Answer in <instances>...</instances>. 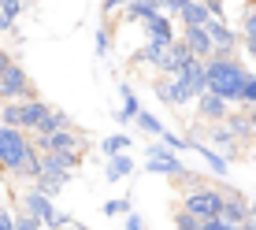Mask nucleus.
<instances>
[{
  "label": "nucleus",
  "mask_w": 256,
  "mask_h": 230,
  "mask_svg": "<svg viewBox=\"0 0 256 230\" xmlns=\"http://www.w3.org/2000/svg\"><path fill=\"white\" fill-rule=\"evenodd\" d=\"M0 171L15 174V178L22 182H38L41 174V156L38 148H34L30 134H22V130H12V126H0Z\"/></svg>",
  "instance_id": "nucleus-1"
},
{
  "label": "nucleus",
  "mask_w": 256,
  "mask_h": 230,
  "mask_svg": "<svg viewBox=\"0 0 256 230\" xmlns=\"http://www.w3.org/2000/svg\"><path fill=\"white\" fill-rule=\"evenodd\" d=\"M208 93H216V96H223L230 108H245V90H249V74L252 70L242 64L238 56L230 60H223V56H212L208 64Z\"/></svg>",
  "instance_id": "nucleus-2"
},
{
  "label": "nucleus",
  "mask_w": 256,
  "mask_h": 230,
  "mask_svg": "<svg viewBox=\"0 0 256 230\" xmlns=\"http://www.w3.org/2000/svg\"><path fill=\"white\" fill-rule=\"evenodd\" d=\"M52 115V104L45 96H30V100H12L0 104V126L22 130V134H38L45 126V119Z\"/></svg>",
  "instance_id": "nucleus-3"
},
{
  "label": "nucleus",
  "mask_w": 256,
  "mask_h": 230,
  "mask_svg": "<svg viewBox=\"0 0 256 230\" xmlns=\"http://www.w3.org/2000/svg\"><path fill=\"white\" fill-rule=\"evenodd\" d=\"M223 197H226V186H216V182H204V186H193V190H182V212L197 216L200 223L208 219H219L223 212Z\"/></svg>",
  "instance_id": "nucleus-4"
},
{
  "label": "nucleus",
  "mask_w": 256,
  "mask_h": 230,
  "mask_svg": "<svg viewBox=\"0 0 256 230\" xmlns=\"http://www.w3.org/2000/svg\"><path fill=\"white\" fill-rule=\"evenodd\" d=\"M19 212L34 216V219H38V223L45 226V230H67V226H70V216H67V212H60V208L45 197V193H38L34 186H30V190H26L22 197H19Z\"/></svg>",
  "instance_id": "nucleus-5"
},
{
  "label": "nucleus",
  "mask_w": 256,
  "mask_h": 230,
  "mask_svg": "<svg viewBox=\"0 0 256 230\" xmlns=\"http://www.w3.org/2000/svg\"><path fill=\"white\" fill-rule=\"evenodd\" d=\"M38 152H82L86 156V134L78 126L67 130H52V134H30Z\"/></svg>",
  "instance_id": "nucleus-6"
},
{
  "label": "nucleus",
  "mask_w": 256,
  "mask_h": 230,
  "mask_svg": "<svg viewBox=\"0 0 256 230\" xmlns=\"http://www.w3.org/2000/svg\"><path fill=\"white\" fill-rule=\"evenodd\" d=\"M30 96H41L38 86L30 82V74L22 70V64H12L0 74V104H12V100H30Z\"/></svg>",
  "instance_id": "nucleus-7"
},
{
  "label": "nucleus",
  "mask_w": 256,
  "mask_h": 230,
  "mask_svg": "<svg viewBox=\"0 0 256 230\" xmlns=\"http://www.w3.org/2000/svg\"><path fill=\"white\" fill-rule=\"evenodd\" d=\"M145 156H148V164H141V167H145L148 174H167V178H178V174L186 171L182 156H178V152H171L164 141H152V145L145 148Z\"/></svg>",
  "instance_id": "nucleus-8"
},
{
  "label": "nucleus",
  "mask_w": 256,
  "mask_h": 230,
  "mask_svg": "<svg viewBox=\"0 0 256 230\" xmlns=\"http://www.w3.org/2000/svg\"><path fill=\"white\" fill-rule=\"evenodd\" d=\"M204 34L212 38V56H223V60L238 56V48H242V38H238V30H234L230 22L208 19V22H204Z\"/></svg>",
  "instance_id": "nucleus-9"
},
{
  "label": "nucleus",
  "mask_w": 256,
  "mask_h": 230,
  "mask_svg": "<svg viewBox=\"0 0 256 230\" xmlns=\"http://www.w3.org/2000/svg\"><path fill=\"white\" fill-rule=\"evenodd\" d=\"M152 93H156L160 104H167V108H186V104H193L190 90L178 82V78H171V74H156L152 78Z\"/></svg>",
  "instance_id": "nucleus-10"
},
{
  "label": "nucleus",
  "mask_w": 256,
  "mask_h": 230,
  "mask_svg": "<svg viewBox=\"0 0 256 230\" xmlns=\"http://www.w3.org/2000/svg\"><path fill=\"white\" fill-rule=\"evenodd\" d=\"M193 115H197L200 126H216V122H226L230 104H226L223 96H216V93H200L197 100H193Z\"/></svg>",
  "instance_id": "nucleus-11"
},
{
  "label": "nucleus",
  "mask_w": 256,
  "mask_h": 230,
  "mask_svg": "<svg viewBox=\"0 0 256 230\" xmlns=\"http://www.w3.org/2000/svg\"><path fill=\"white\" fill-rule=\"evenodd\" d=\"M249 204L252 200L245 197L242 190H226V197H223V212H219V219L223 223H230V226H242V223H249Z\"/></svg>",
  "instance_id": "nucleus-12"
},
{
  "label": "nucleus",
  "mask_w": 256,
  "mask_h": 230,
  "mask_svg": "<svg viewBox=\"0 0 256 230\" xmlns=\"http://www.w3.org/2000/svg\"><path fill=\"white\" fill-rule=\"evenodd\" d=\"M174 78H178V82L190 90V96H193V100H197L200 93H208V70H204V60H190V64L182 67Z\"/></svg>",
  "instance_id": "nucleus-13"
},
{
  "label": "nucleus",
  "mask_w": 256,
  "mask_h": 230,
  "mask_svg": "<svg viewBox=\"0 0 256 230\" xmlns=\"http://www.w3.org/2000/svg\"><path fill=\"white\" fill-rule=\"evenodd\" d=\"M200 134H204L200 141H204V145H212V148H216L219 156H223V160H226V156H238V152H242V148H238V141L230 138V130H226V122H216V126H204Z\"/></svg>",
  "instance_id": "nucleus-14"
},
{
  "label": "nucleus",
  "mask_w": 256,
  "mask_h": 230,
  "mask_svg": "<svg viewBox=\"0 0 256 230\" xmlns=\"http://www.w3.org/2000/svg\"><path fill=\"white\" fill-rule=\"evenodd\" d=\"M141 34H145V41L167 48L174 38H178V26H174V19H167V15H156V19H148L145 26H141Z\"/></svg>",
  "instance_id": "nucleus-15"
},
{
  "label": "nucleus",
  "mask_w": 256,
  "mask_h": 230,
  "mask_svg": "<svg viewBox=\"0 0 256 230\" xmlns=\"http://www.w3.org/2000/svg\"><path fill=\"white\" fill-rule=\"evenodd\" d=\"M178 38H182V45L190 48L193 60H204V64L212 60V38L204 34V26H182Z\"/></svg>",
  "instance_id": "nucleus-16"
},
{
  "label": "nucleus",
  "mask_w": 256,
  "mask_h": 230,
  "mask_svg": "<svg viewBox=\"0 0 256 230\" xmlns=\"http://www.w3.org/2000/svg\"><path fill=\"white\" fill-rule=\"evenodd\" d=\"M190 60H193V56H190V48L182 45V38H174L171 45H167L164 60H160V67H156V74H171V78H174V74H178L182 67L190 64Z\"/></svg>",
  "instance_id": "nucleus-17"
},
{
  "label": "nucleus",
  "mask_w": 256,
  "mask_h": 230,
  "mask_svg": "<svg viewBox=\"0 0 256 230\" xmlns=\"http://www.w3.org/2000/svg\"><path fill=\"white\" fill-rule=\"evenodd\" d=\"M70 178H74V174H67V171H41V174H38V182H34V190L45 193L48 200H56L60 193L67 190V182H70Z\"/></svg>",
  "instance_id": "nucleus-18"
},
{
  "label": "nucleus",
  "mask_w": 256,
  "mask_h": 230,
  "mask_svg": "<svg viewBox=\"0 0 256 230\" xmlns=\"http://www.w3.org/2000/svg\"><path fill=\"white\" fill-rule=\"evenodd\" d=\"M41 156V171H67L74 174L82 164V152H38Z\"/></svg>",
  "instance_id": "nucleus-19"
},
{
  "label": "nucleus",
  "mask_w": 256,
  "mask_h": 230,
  "mask_svg": "<svg viewBox=\"0 0 256 230\" xmlns=\"http://www.w3.org/2000/svg\"><path fill=\"white\" fill-rule=\"evenodd\" d=\"M226 130H230V138L238 141V145H245V141H252V138H256L249 115H245L242 108H230V115H226Z\"/></svg>",
  "instance_id": "nucleus-20"
},
{
  "label": "nucleus",
  "mask_w": 256,
  "mask_h": 230,
  "mask_svg": "<svg viewBox=\"0 0 256 230\" xmlns=\"http://www.w3.org/2000/svg\"><path fill=\"white\" fill-rule=\"evenodd\" d=\"M119 100H122V108L116 112V119L134 126V115L141 112V100H138V93H134V86H130V82H119Z\"/></svg>",
  "instance_id": "nucleus-21"
},
{
  "label": "nucleus",
  "mask_w": 256,
  "mask_h": 230,
  "mask_svg": "<svg viewBox=\"0 0 256 230\" xmlns=\"http://www.w3.org/2000/svg\"><path fill=\"white\" fill-rule=\"evenodd\" d=\"M134 156L130 152H119V156H108V167H104V178L108 182H122L126 174H134Z\"/></svg>",
  "instance_id": "nucleus-22"
},
{
  "label": "nucleus",
  "mask_w": 256,
  "mask_h": 230,
  "mask_svg": "<svg viewBox=\"0 0 256 230\" xmlns=\"http://www.w3.org/2000/svg\"><path fill=\"white\" fill-rule=\"evenodd\" d=\"M164 45H152V41H145V45H141L138 52H134V60H130V64H134V67H141V64H145V67H160V60H164Z\"/></svg>",
  "instance_id": "nucleus-23"
},
{
  "label": "nucleus",
  "mask_w": 256,
  "mask_h": 230,
  "mask_svg": "<svg viewBox=\"0 0 256 230\" xmlns=\"http://www.w3.org/2000/svg\"><path fill=\"white\" fill-rule=\"evenodd\" d=\"M134 126L141 130V134H148V138H156V141H160V134H164V130H167V126H164V122H160V119H156V115H152V112H148V108H141V112L134 115Z\"/></svg>",
  "instance_id": "nucleus-24"
},
{
  "label": "nucleus",
  "mask_w": 256,
  "mask_h": 230,
  "mask_svg": "<svg viewBox=\"0 0 256 230\" xmlns=\"http://www.w3.org/2000/svg\"><path fill=\"white\" fill-rule=\"evenodd\" d=\"M208 19H212V15H208L204 0H190V4H186V12L178 15V22H182V26H204Z\"/></svg>",
  "instance_id": "nucleus-25"
},
{
  "label": "nucleus",
  "mask_w": 256,
  "mask_h": 230,
  "mask_svg": "<svg viewBox=\"0 0 256 230\" xmlns=\"http://www.w3.org/2000/svg\"><path fill=\"white\" fill-rule=\"evenodd\" d=\"M100 152L104 156H119V152H130V134H108L100 141Z\"/></svg>",
  "instance_id": "nucleus-26"
},
{
  "label": "nucleus",
  "mask_w": 256,
  "mask_h": 230,
  "mask_svg": "<svg viewBox=\"0 0 256 230\" xmlns=\"http://www.w3.org/2000/svg\"><path fill=\"white\" fill-rule=\"evenodd\" d=\"M242 41H256V8H245L242 12V30H238Z\"/></svg>",
  "instance_id": "nucleus-27"
},
{
  "label": "nucleus",
  "mask_w": 256,
  "mask_h": 230,
  "mask_svg": "<svg viewBox=\"0 0 256 230\" xmlns=\"http://www.w3.org/2000/svg\"><path fill=\"white\" fill-rule=\"evenodd\" d=\"M171 223H174V230H200V226H204L197 216H190V212H182V208H174Z\"/></svg>",
  "instance_id": "nucleus-28"
},
{
  "label": "nucleus",
  "mask_w": 256,
  "mask_h": 230,
  "mask_svg": "<svg viewBox=\"0 0 256 230\" xmlns=\"http://www.w3.org/2000/svg\"><path fill=\"white\" fill-rule=\"evenodd\" d=\"M100 212H104V216H130V200L126 197H112V200H104V204H100Z\"/></svg>",
  "instance_id": "nucleus-29"
},
{
  "label": "nucleus",
  "mask_w": 256,
  "mask_h": 230,
  "mask_svg": "<svg viewBox=\"0 0 256 230\" xmlns=\"http://www.w3.org/2000/svg\"><path fill=\"white\" fill-rule=\"evenodd\" d=\"M26 8H30V0H0V15H8V19H19Z\"/></svg>",
  "instance_id": "nucleus-30"
},
{
  "label": "nucleus",
  "mask_w": 256,
  "mask_h": 230,
  "mask_svg": "<svg viewBox=\"0 0 256 230\" xmlns=\"http://www.w3.org/2000/svg\"><path fill=\"white\" fill-rule=\"evenodd\" d=\"M108 52H112V34H108V26H96V56L100 60H108Z\"/></svg>",
  "instance_id": "nucleus-31"
},
{
  "label": "nucleus",
  "mask_w": 256,
  "mask_h": 230,
  "mask_svg": "<svg viewBox=\"0 0 256 230\" xmlns=\"http://www.w3.org/2000/svg\"><path fill=\"white\" fill-rule=\"evenodd\" d=\"M160 141L171 148V152H190V145H186V138H182V134H171V130H164Z\"/></svg>",
  "instance_id": "nucleus-32"
},
{
  "label": "nucleus",
  "mask_w": 256,
  "mask_h": 230,
  "mask_svg": "<svg viewBox=\"0 0 256 230\" xmlns=\"http://www.w3.org/2000/svg\"><path fill=\"white\" fill-rule=\"evenodd\" d=\"M15 230H45L34 216H26V212H15Z\"/></svg>",
  "instance_id": "nucleus-33"
},
{
  "label": "nucleus",
  "mask_w": 256,
  "mask_h": 230,
  "mask_svg": "<svg viewBox=\"0 0 256 230\" xmlns=\"http://www.w3.org/2000/svg\"><path fill=\"white\" fill-rule=\"evenodd\" d=\"M204 8H208V15H212V19L226 22V4H223V0H204Z\"/></svg>",
  "instance_id": "nucleus-34"
},
{
  "label": "nucleus",
  "mask_w": 256,
  "mask_h": 230,
  "mask_svg": "<svg viewBox=\"0 0 256 230\" xmlns=\"http://www.w3.org/2000/svg\"><path fill=\"white\" fill-rule=\"evenodd\" d=\"M122 230H148L145 219L138 216V212H130V216H122Z\"/></svg>",
  "instance_id": "nucleus-35"
},
{
  "label": "nucleus",
  "mask_w": 256,
  "mask_h": 230,
  "mask_svg": "<svg viewBox=\"0 0 256 230\" xmlns=\"http://www.w3.org/2000/svg\"><path fill=\"white\" fill-rule=\"evenodd\" d=\"M0 230H15V212L0 208Z\"/></svg>",
  "instance_id": "nucleus-36"
},
{
  "label": "nucleus",
  "mask_w": 256,
  "mask_h": 230,
  "mask_svg": "<svg viewBox=\"0 0 256 230\" xmlns=\"http://www.w3.org/2000/svg\"><path fill=\"white\" fill-rule=\"evenodd\" d=\"M200 230H238V226H230V223H223V219H208Z\"/></svg>",
  "instance_id": "nucleus-37"
},
{
  "label": "nucleus",
  "mask_w": 256,
  "mask_h": 230,
  "mask_svg": "<svg viewBox=\"0 0 256 230\" xmlns=\"http://www.w3.org/2000/svg\"><path fill=\"white\" fill-rule=\"evenodd\" d=\"M12 64H15V56H12V52H8V48H0V74H4V70L12 67Z\"/></svg>",
  "instance_id": "nucleus-38"
},
{
  "label": "nucleus",
  "mask_w": 256,
  "mask_h": 230,
  "mask_svg": "<svg viewBox=\"0 0 256 230\" xmlns=\"http://www.w3.org/2000/svg\"><path fill=\"white\" fill-rule=\"evenodd\" d=\"M0 34H15V19H8V15H0Z\"/></svg>",
  "instance_id": "nucleus-39"
},
{
  "label": "nucleus",
  "mask_w": 256,
  "mask_h": 230,
  "mask_svg": "<svg viewBox=\"0 0 256 230\" xmlns=\"http://www.w3.org/2000/svg\"><path fill=\"white\" fill-rule=\"evenodd\" d=\"M249 223L256 226V200H252V204H249Z\"/></svg>",
  "instance_id": "nucleus-40"
},
{
  "label": "nucleus",
  "mask_w": 256,
  "mask_h": 230,
  "mask_svg": "<svg viewBox=\"0 0 256 230\" xmlns=\"http://www.w3.org/2000/svg\"><path fill=\"white\" fill-rule=\"evenodd\" d=\"M67 230H90V226H82V223H74V219H70V226Z\"/></svg>",
  "instance_id": "nucleus-41"
},
{
  "label": "nucleus",
  "mask_w": 256,
  "mask_h": 230,
  "mask_svg": "<svg viewBox=\"0 0 256 230\" xmlns=\"http://www.w3.org/2000/svg\"><path fill=\"white\" fill-rule=\"evenodd\" d=\"M245 8H256V0H245Z\"/></svg>",
  "instance_id": "nucleus-42"
},
{
  "label": "nucleus",
  "mask_w": 256,
  "mask_h": 230,
  "mask_svg": "<svg viewBox=\"0 0 256 230\" xmlns=\"http://www.w3.org/2000/svg\"><path fill=\"white\" fill-rule=\"evenodd\" d=\"M252 160H256V145H252Z\"/></svg>",
  "instance_id": "nucleus-43"
}]
</instances>
